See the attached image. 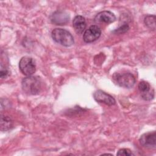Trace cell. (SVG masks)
<instances>
[{
  "mask_svg": "<svg viewBox=\"0 0 156 156\" xmlns=\"http://www.w3.org/2000/svg\"><path fill=\"white\" fill-rule=\"evenodd\" d=\"M93 97L97 102L107 105H113L116 103L115 99L111 95L101 90H96L93 93Z\"/></svg>",
  "mask_w": 156,
  "mask_h": 156,
  "instance_id": "cell-6",
  "label": "cell"
},
{
  "mask_svg": "<svg viewBox=\"0 0 156 156\" xmlns=\"http://www.w3.org/2000/svg\"><path fill=\"white\" fill-rule=\"evenodd\" d=\"M146 26L152 30L155 29V16L152 15H147L144 20Z\"/></svg>",
  "mask_w": 156,
  "mask_h": 156,
  "instance_id": "cell-13",
  "label": "cell"
},
{
  "mask_svg": "<svg viewBox=\"0 0 156 156\" xmlns=\"http://www.w3.org/2000/svg\"><path fill=\"white\" fill-rule=\"evenodd\" d=\"M73 26L77 34H82L85 31L87 26L85 18L81 15L76 16L73 21Z\"/></svg>",
  "mask_w": 156,
  "mask_h": 156,
  "instance_id": "cell-11",
  "label": "cell"
},
{
  "mask_svg": "<svg viewBox=\"0 0 156 156\" xmlns=\"http://www.w3.org/2000/svg\"><path fill=\"white\" fill-rule=\"evenodd\" d=\"M116 155L119 156H131L133 155V154L129 149L122 148L118 151Z\"/></svg>",
  "mask_w": 156,
  "mask_h": 156,
  "instance_id": "cell-16",
  "label": "cell"
},
{
  "mask_svg": "<svg viewBox=\"0 0 156 156\" xmlns=\"http://www.w3.org/2000/svg\"><path fill=\"white\" fill-rule=\"evenodd\" d=\"M113 79L116 84L126 88L133 87L136 82L135 76L132 73L128 72L115 73L113 75Z\"/></svg>",
  "mask_w": 156,
  "mask_h": 156,
  "instance_id": "cell-3",
  "label": "cell"
},
{
  "mask_svg": "<svg viewBox=\"0 0 156 156\" xmlns=\"http://www.w3.org/2000/svg\"><path fill=\"white\" fill-rule=\"evenodd\" d=\"M101 34V29L96 25H92L84 32L83 39L85 43H92L97 40L100 37Z\"/></svg>",
  "mask_w": 156,
  "mask_h": 156,
  "instance_id": "cell-5",
  "label": "cell"
},
{
  "mask_svg": "<svg viewBox=\"0 0 156 156\" xmlns=\"http://www.w3.org/2000/svg\"><path fill=\"white\" fill-rule=\"evenodd\" d=\"M51 21L55 25H65L68 23L69 16L65 11L57 10L50 16Z\"/></svg>",
  "mask_w": 156,
  "mask_h": 156,
  "instance_id": "cell-7",
  "label": "cell"
},
{
  "mask_svg": "<svg viewBox=\"0 0 156 156\" xmlns=\"http://www.w3.org/2000/svg\"><path fill=\"white\" fill-rule=\"evenodd\" d=\"M1 130L7 131L13 126V121L10 118L6 116H1Z\"/></svg>",
  "mask_w": 156,
  "mask_h": 156,
  "instance_id": "cell-12",
  "label": "cell"
},
{
  "mask_svg": "<svg viewBox=\"0 0 156 156\" xmlns=\"http://www.w3.org/2000/svg\"><path fill=\"white\" fill-rule=\"evenodd\" d=\"M156 133L155 131L149 132L143 134L140 140V143L141 146L147 148L155 147L156 144Z\"/></svg>",
  "mask_w": 156,
  "mask_h": 156,
  "instance_id": "cell-8",
  "label": "cell"
},
{
  "mask_svg": "<svg viewBox=\"0 0 156 156\" xmlns=\"http://www.w3.org/2000/svg\"><path fill=\"white\" fill-rule=\"evenodd\" d=\"M116 20V16L110 11H102L98 13L94 18V21L96 23L109 24Z\"/></svg>",
  "mask_w": 156,
  "mask_h": 156,
  "instance_id": "cell-10",
  "label": "cell"
},
{
  "mask_svg": "<svg viewBox=\"0 0 156 156\" xmlns=\"http://www.w3.org/2000/svg\"><path fill=\"white\" fill-rule=\"evenodd\" d=\"M150 84L144 80L140 82L138 89L141 93L142 98L145 101H151L154 98V90H151Z\"/></svg>",
  "mask_w": 156,
  "mask_h": 156,
  "instance_id": "cell-9",
  "label": "cell"
},
{
  "mask_svg": "<svg viewBox=\"0 0 156 156\" xmlns=\"http://www.w3.org/2000/svg\"><path fill=\"white\" fill-rule=\"evenodd\" d=\"M10 74V71L9 68L5 66H3V65L1 64V71H0V77L1 79H5Z\"/></svg>",
  "mask_w": 156,
  "mask_h": 156,
  "instance_id": "cell-14",
  "label": "cell"
},
{
  "mask_svg": "<svg viewBox=\"0 0 156 156\" xmlns=\"http://www.w3.org/2000/svg\"><path fill=\"white\" fill-rule=\"evenodd\" d=\"M51 36L56 43L65 47L71 46L74 42V38L71 34L63 29H54L52 31Z\"/></svg>",
  "mask_w": 156,
  "mask_h": 156,
  "instance_id": "cell-2",
  "label": "cell"
},
{
  "mask_svg": "<svg viewBox=\"0 0 156 156\" xmlns=\"http://www.w3.org/2000/svg\"><path fill=\"white\" fill-rule=\"evenodd\" d=\"M129 29V26L127 24H124L123 25L119 27L115 30L113 32L115 34H121L126 32Z\"/></svg>",
  "mask_w": 156,
  "mask_h": 156,
  "instance_id": "cell-15",
  "label": "cell"
},
{
  "mask_svg": "<svg viewBox=\"0 0 156 156\" xmlns=\"http://www.w3.org/2000/svg\"><path fill=\"white\" fill-rule=\"evenodd\" d=\"M19 68L24 75L30 76L36 71L35 62L32 57L24 56L20 60Z\"/></svg>",
  "mask_w": 156,
  "mask_h": 156,
  "instance_id": "cell-4",
  "label": "cell"
},
{
  "mask_svg": "<svg viewBox=\"0 0 156 156\" xmlns=\"http://www.w3.org/2000/svg\"><path fill=\"white\" fill-rule=\"evenodd\" d=\"M23 91L29 95L38 94L41 89V82L38 77L27 76L21 82Z\"/></svg>",
  "mask_w": 156,
  "mask_h": 156,
  "instance_id": "cell-1",
  "label": "cell"
}]
</instances>
